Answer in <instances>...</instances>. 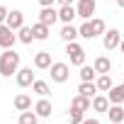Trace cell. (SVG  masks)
Wrapping results in <instances>:
<instances>
[{
	"label": "cell",
	"mask_w": 124,
	"mask_h": 124,
	"mask_svg": "<svg viewBox=\"0 0 124 124\" xmlns=\"http://www.w3.org/2000/svg\"><path fill=\"white\" fill-rule=\"evenodd\" d=\"M15 109H17V112H27V109H32V97H29L27 93L15 95Z\"/></svg>",
	"instance_id": "e0dca14e"
},
{
	"label": "cell",
	"mask_w": 124,
	"mask_h": 124,
	"mask_svg": "<svg viewBox=\"0 0 124 124\" xmlns=\"http://www.w3.org/2000/svg\"><path fill=\"white\" fill-rule=\"evenodd\" d=\"M17 41H22V44H32V41H37L34 39V32H32V27H20L17 29Z\"/></svg>",
	"instance_id": "cb8c5ba5"
},
{
	"label": "cell",
	"mask_w": 124,
	"mask_h": 124,
	"mask_svg": "<svg viewBox=\"0 0 124 124\" xmlns=\"http://www.w3.org/2000/svg\"><path fill=\"white\" fill-rule=\"evenodd\" d=\"M119 51H122V54H124V39H122V44H119Z\"/></svg>",
	"instance_id": "e575fe53"
},
{
	"label": "cell",
	"mask_w": 124,
	"mask_h": 124,
	"mask_svg": "<svg viewBox=\"0 0 124 124\" xmlns=\"http://www.w3.org/2000/svg\"><path fill=\"white\" fill-rule=\"evenodd\" d=\"M56 3H58V8H61V5H73V0H56Z\"/></svg>",
	"instance_id": "d6a6232c"
},
{
	"label": "cell",
	"mask_w": 124,
	"mask_h": 124,
	"mask_svg": "<svg viewBox=\"0 0 124 124\" xmlns=\"http://www.w3.org/2000/svg\"><path fill=\"white\" fill-rule=\"evenodd\" d=\"M51 51H37L34 54V68H39V71H49L51 68Z\"/></svg>",
	"instance_id": "30bf717a"
},
{
	"label": "cell",
	"mask_w": 124,
	"mask_h": 124,
	"mask_svg": "<svg viewBox=\"0 0 124 124\" xmlns=\"http://www.w3.org/2000/svg\"><path fill=\"white\" fill-rule=\"evenodd\" d=\"M78 32H80V37H83V39H93V29H90V20H83V24L78 27Z\"/></svg>",
	"instance_id": "83f0119b"
},
{
	"label": "cell",
	"mask_w": 124,
	"mask_h": 124,
	"mask_svg": "<svg viewBox=\"0 0 124 124\" xmlns=\"http://www.w3.org/2000/svg\"><path fill=\"white\" fill-rule=\"evenodd\" d=\"M122 88H124V83H122Z\"/></svg>",
	"instance_id": "d590c367"
},
{
	"label": "cell",
	"mask_w": 124,
	"mask_h": 124,
	"mask_svg": "<svg viewBox=\"0 0 124 124\" xmlns=\"http://www.w3.org/2000/svg\"><path fill=\"white\" fill-rule=\"evenodd\" d=\"M8 12H10V10H8L5 5H0V24H5V20H8Z\"/></svg>",
	"instance_id": "f546056e"
},
{
	"label": "cell",
	"mask_w": 124,
	"mask_h": 124,
	"mask_svg": "<svg viewBox=\"0 0 124 124\" xmlns=\"http://www.w3.org/2000/svg\"><path fill=\"white\" fill-rule=\"evenodd\" d=\"M93 109L107 114V109H109V97H107V93H97V95L93 97Z\"/></svg>",
	"instance_id": "4fadbf2b"
},
{
	"label": "cell",
	"mask_w": 124,
	"mask_h": 124,
	"mask_svg": "<svg viewBox=\"0 0 124 124\" xmlns=\"http://www.w3.org/2000/svg\"><path fill=\"white\" fill-rule=\"evenodd\" d=\"M93 66H95V71H97V76H100V73H109V71H112V61H109L107 56H97Z\"/></svg>",
	"instance_id": "7402d4cb"
},
{
	"label": "cell",
	"mask_w": 124,
	"mask_h": 124,
	"mask_svg": "<svg viewBox=\"0 0 124 124\" xmlns=\"http://www.w3.org/2000/svg\"><path fill=\"white\" fill-rule=\"evenodd\" d=\"M90 29H93V39H95V37H102V34L107 32V24H105V20L93 17V20H90Z\"/></svg>",
	"instance_id": "603a6c76"
},
{
	"label": "cell",
	"mask_w": 124,
	"mask_h": 124,
	"mask_svg": "<svg viewBox=\"0 0 124 124\" xmlns=\"http://www.w3.org/2000/svg\"><path fill=\"white\" fill-rule=\"evenodd\" d=\"M76 17H78L76 5H61V8H58V22H63V24H73Z\"/></svg>",
	"instance_id": "ba28073f"
},
{
	"label": "cell",
	"mask_w": 124,
	"mask_h": 124,
	"mask_svg": "<svg viewBox=\"0 0 124 124\" xmlns=\"http://www.w3.org/2000/svg\"><path fill=\"white\" fill-rule=\"evenodd\" d=\"M15 41H17V32L10 29L8 24H0V46L3 49H15Z\"/></svg>",
	"instance_id": "5b68a950"
},
{
	"label": "cell",
	"mask_w": 124,
	"mask_h": 124,
	"mask_svg": "<svg viewBox=\"0 0 124 124\" xmlns=\"http://www.w3.org/2000/svg\"><path fill=\"white\" fill-rule=\"evenodd\" d=\"M5 24L10 27V29H20V27H24V12L22 10H10L8 12V20H5Z\"/></svg>",
	"instance_id": "9c48e42d"
},
{
	"label": "cell",
	"mask_w": 124,
	"mask_h": 124,
	"mask_svg": "<svg viewBox=\"0 0 124 124\" xmlns=\"http://www.w3.org/2000/svg\"><path fill=\"white\" fill-rule=\"evenodd\" d=\"M34 112H37L39 117H51V100H49V97H39V100L34 102Z\"/></svg>",
	"instance_id": "9a60e30c"
},
{
	"label": "cell",
	"mask_w": 124,
	"mask_h": 124,
	"mask_svg": "<svg viewBox=\"0 0 124 124\" xmlns=\"http://www.w3.org/2000/svg\"><path fill=\"white\" fill-rule=\"evenodd\" d=\"M71 107H73V109H80V112H88V109L93 107V100L85 97V95H76V97L71 100Z\"/></svg>",
	"instance_id": "ac0fdd59"
},
{
	"label": "cell",
	"mask_w": 124,
	"mask_h": 124,
	"mask_svg": "<svg viewBox=\"0 0 124 124\" xmlns=\"http://www.w3.org/2000/svg\"><path fill=\"white\" fill-rule=\"evenodd\" d=\"M15 80H17V85H20V88H32V83H34L37 78H34V73H32V68H27V66L22 68V66H20V71H17V76H15Z\"/></svg>",
	"instance_id": "52a82bcc"
},
{
	"label": "cell",
	"mask_w": 124,
	"mask_h": 124,
	"mask_svg": "<svg viewBox=\"0 0 124 124\" xmlns=\"http://www.w3.org/2000/svg\"><path fill=\"white\" fill-rule=\"evenodd\" d=\"M80 124H100V119H95V117H93V119H88V117H85Z\"/></svg>",
	"instance_id": "1f68e13d"
},
{
	"label": "cell",
	"mask_w": 124,
	"mask_h": 124,
	"mask_svg": "<svg viewBox=\"0 0 124 124\" xmlns=\"http://www.w3.org/2000/svg\"><path fill=\"white\" fill-rule=\"evenodd\" d=\"M51 80L54 83H66L68 78H71V66L68 63H63V61H56V63H51Z\"/></svg>",
	"instance_id": "3957f363"
},
{
	"label": "cell",
	"mask_w": 124,
	"mask_h": 124,
	"mask_svg": "<svg viewBox=\"0 0 124 124\" xmlns=\"http://www.w3.org/2000/svg\"><path fill=\"white\" fill-rule=\"evenodd\" d=\"M107 117H109L112 124H122V122H124V105H109Z\"/></svg>",
	"instance_id": "2e32d148"
},
{
	"label": "cell",
	"mask_w": 124,
	"mask_h": 124,
	"mask_svg": "<svg viewBox=\"0 0 124 124\" xmlns=\"http://www.w3.org/2000/svg\"><path fill=\"white\" fill-rule=\"evenodd\" d=\"M66 56L71 58V66H83L85 63V49L78 44V41H68L66 44Z\"/></svg>",
	"instance_id": "7a4b0ae2"
},
{
	"label": "cell",
	"mask_w": 124,
	"mask_h": 124,
	"mask_svg": "<svg viewBox=\"0 0 124 124\" xmlns=\"http://www.w3.org/2000/svg\"><path fill=\"white\" fill-rule=\"evenodd\" d=\"M39 22L54 27V24L58 22V10H56L54 5H51V8H41V12H39Z\"/></svg>",
	"instance_id": "8fae6325"
},
{
	"label": "cell",
	"mask_w": 124,
	"mask_h": 124,
	"mask_svg": "<svg viewBox=\"0 0 124 124\" xmlns=\"http://www.w3.org/2000/svg\"><path fill=\"white\" fill-rule=\"evenodd\" d=\"M17 124H39V114H37V112H32V109H27V112H20V119H17Z\"/></svg>",
	"instance_id": "4316f807"
},
{
	"label": "cell",
	"mask_w": 124,
	"mask_h": 124,
	"mask_svg": "<svg viewBox=\"0 0 124 124\" xmlns=\"http://www.w3.org/2000/svg\"><path fill=\"white\" fill-rule=\"evenodd\" d=\"M20 61H22V56L15 49H3V54H0V76H5V78L17 76Z\"/></svg>",
	"instance_id": "6da1fadb"
},
{
	"label": "cell",
	"mask_w": 124,
	"mask_h": 124,
	"mask_svg": "<svg viewBox=\"0 0 124 124\" xmlns=\"http://www.w3.org/2000/svg\"><path fill=\"white\" fill-rule=\"evenodd\" d=\"M68 119H71V124H80V122L85 119V112H80V109H73V107H71V112H68Z\"/></svg>",
	"instance_id": "f1b7e54d"
},
{
	"label": "cell",
	"mask_w": 124,
	"mask_h": 124,
	"mask_svg": "<svg viewBox=\"0 0 124 124\" xmlns=\"http://www.w3.org/2000/svg\"><path fill=\"white\" fill-rule=\"evenodd\" d=\"M32 93H37L39 97H49L51 90H49V83H46V80H34V83H32Z\"/></svg>",
	"instance_id": "484cf974"
},
{
	"label": "cell",
	"mask_w": 124,
	"mask_h": 124,
	"mask_svg": "<svg viewBox=\"0 0 124 124\" xmlns=\"http://www.w3.org/2000/svg\"><path fill=\"white\" fill-rule=\"evenodd\" d=\"M119 44H122V32H119V29H107V32L102 34V46H105L107 51L119 49Z\"/></svg>",
	"instance_id": "277c9868"
},
{
	"label": "cell",
	"mask_w": 124,
	"mask_h": 124,
	"mask_svg": "<svg viewBox=\"0 0 124 124\" xmlns=\"http://www.w3.org/2000/svg\"><path fill=\"white\" fill-rule=\"evenodd\" d=\"M95 85H97L100 93H109V88H112L114 83H112V76H109V73H100V76L95 78Z\"/></svg>",
	"instance_id": "ffe728a7"
},
{
	"label": "cell",
	"mask_w": 124,
	"mask_h": 124,
	"mask_svg": "<svg viewBox=\"0 0 124 124\" xmlns=\"http://www.w3.org/2000/svg\"><path fill=\"white\" fill-rule=\"evenodd\" d=\"M97 93H100V90H97L95 80H90V83H80V85H78V95H85V97H90V100H93Z\"/></svg>",
	"instance_id": "44dd1931"
},
{
	"label": "cell",
	"mask_w": 124,
	"mask_h": 124,
	"mask_svg": "<svg viewBox=\"0 0 124 124\" xmlns=\"http://www.w3.org/2000/svg\"><path fill=\"white\" fill-rule=\"evenodd\" d=\"M117 5H119V8H122V10H124V0H117Z\"/></svg>",
	"instance_id": "836d02e7"
},
{
	"label": "cell",
	"mask_w": 124,
	"mask_h": 124,
	"mask_svg": "<svg viewBox=\"0 0 124 124\" xmlns=\"http://www.w3.org/2000/svg\"><path fill=\"white\" fill-rule=\"evenodd\" d=\"M97 78V71H95V66H80V83H90V80H95Z\"/></svg>",
	"instance_id": "d4e9b609"
},
{
	"label": "cell",
	"mask_w": 124,
	"mask_h": 124,
	"mask_svg": "<svg viewBox=\"0 0 124 124\" xmlns=\"http://www.w3.org/2000/svg\"><path fill=\"white\" fill-rule=\"evenodd\" d=\"M76 10H78V17L80 20H93V15L97 10V3H95V0H78Z\"/></svg>",
	"instance_id": "8992f818"
},
{
	"label": "cell",
	"mask_w": 124,
	"mask_h": 124,
	"mask_svg": "<svg viewBox=\"0 0 124 124\" xmlns=\"http://www.w3.org/2000/svg\"><path fill=\"white\" fill-rule=\"evenodd\" d=\"M107 97H109V105H124V88L122 85H112Z\"/></svg>",
	"instance_id": "d6986e66"
},
{
	"label": "cell",
	"mask_w": 124,
	"mask_h": 124,
	"mask_svg": "<svg viewBox=\"0 0 124 124\" xmlns=\"http://www.w3.org/2000/svg\"><path fill=\"white\" fill-rule=\"evenodd\" d=\"M58 37L68 44V41H76V39L80 37V32H78V27H73V24H63V27H61V32H58Z\"/></svg>",
	"instance_id": "5bb4252c"
},
{
	"label": "cell",
	"mask_w": 124,
	"mask_h": 124,
	"mask_svg": "<svg viewBox=\"0 0 124 124\" xmlns=\"http://www.w3.org/2000/svg\"><path fill=\"white\" fill-rule=\"evenodd\" d=\"M32 32H34V39H37V41H44V39H49V34H51V27L37 20V22L32 24Z\"/></svg>",
	"instance_id": "7c38bea8"
},
{
	"label": "cell",
	"mask_w": 124,
	"mask_h": 124,
	"mask_svg": "<svg viewBox=\"0 0 124 124\" xmlns=\"http://www.w3.org/2000/svg\"><path fill=\"white\" fill-rule=\"evenodd\" d=\"M39 5L41 8H51V5H56V0H39Z\"/></svg>",
	"instance_id": "4dcf8cb0"
}]
</instances>
